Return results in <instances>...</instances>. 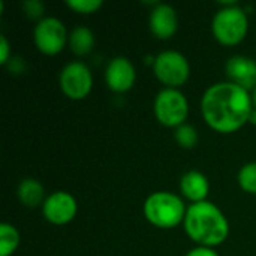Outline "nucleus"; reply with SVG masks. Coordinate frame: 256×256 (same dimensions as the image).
Returning a JSON list of instances; mask_svg holds the SVG:
<instances>
[{
    "instance_id": "aec40b11",
    "label": "nucleus",
    "mask_w": 256,
    "mask_h": 256,
    "mask_svg": "<svg viewBox=\"0 0 256 256\" xmlns=\"http://www.w3.org/2000/svg\"><path fill=\"white\" fill-rule=\"evenodd\" d=\"M22 9H24V14H26L28 18H33V20L40 21V20L44 18L45 4H44L40 0H26V2L22 3Z\"/></svg>"
},
{
    "instance_id": "9b49d317",
    "label": "nucleus",
    "mask_w": 256,
    "mask_h": 256,
    "mask_svg": "<svg viewBox=\"0 0 256 256\" xmlns=\"http://www.w3.org/2000/svg\"><path fill=\"white\" fill-rule=\"evenodd\" d=\"M225 72L228 81L249 92L256 87V62L248 56L236 54L230 57L225 64Z\"/></svg>"
},
{
    "instance_id": "20e7f679",
    "label": "nucleus",
    "mask_w": 256,
    "mask_h": 256,
    "mask_svg": "<svg viewBox=\"0 0 256 256\" xmlns=\"http://www.w3.org/2000/svg\"><path fill=\"white\" fill-rule=\"evenodd\" d=\"M249 30V18L246 10L237 3L230 2L224 3L213 20H212V32L218 42L226 46H232L240 44Z\"/></svg>"
},
{
    "instance_id": "5701e85b",
    "label": "nucleus",
    "mask_w": 256,
    "mask_h": 256,
    "mask_svg": "<svg viewBox=\"0 0 256 256\" xmlns=\"http://www.w3.org/2000/svg\"><path fill=\"white\" fill-rule=\"evenodd\" d=\"M6 66L9 68V70H12V72H15V74H20V72L24 70L26 63H24L22 58H20V57H10V60L6 63Z\"/></svg>"
},
{
    "instance_id": "2eb2a0df",
    "label": "nucleus",
    "mask_w": 256,
    "mask_h": 256,
    "mask_svg": "<svg viewBox=\"0 0 256 256\" xmlns=\"http://www.w3.org/2000/svg\"><path fill=\"white\" fill-rule=\"evenodd\" d=\"M94 33L90 27L87 26H76L70 30L69 33V48L74 54L76 56H86L94 48Z\"/></svg>"
},
{
    "instance_id": "412c9836",
    "label": "nucleus",
    "mask_w": 256,
    "mask_h": 256,
    "mask_svg": "<svg viewBox=\"0 0 256 256\" xmlns=\"http://www.w3.org/2000/svg\"><path fill=\"white\" fill-rule=\"evenodd\" d=\"M10 60V44L4 34H0V63L6 64Z\"/></svg>"
},
{
    "instance_id": "6e6552de",
    "label": "nucleus",
    "mask_w": 256,
    "mask_h": 256,
    "mask_svg": "<svg viewBox=\"0 0 256 256\" xmlns=\"http://www.w3.org/2000/svg\"><path fill=\"white\" fill-rule=\"evenodd\" d=\"M58 84L64 96L72 100H81L93 88V74L84 62H69L60 70Z\"/></svg>"
},
{
    "instance_id": "ddd939ff",
    "label": "nucleus",
    "mask_w": 256,
    "mask_h": 256,
    "mask_svg": "<svg viewBox=\"0 0 256 256\" xmlns=\"http://www.w3.org/2000/svg\"><path fill=\"white\" fill-rule=\"evenodd\" d=\"M180 192L192 204L207 201L210 192V182L201 171L190 170L184 172L180 178Z\"/></svg>"
},
{
    "instance_id": "423d86ee",
    "label": "nucleus",
    "mask_w": 256,
    "mask_h": 256,
    "mask_svg": "<svg viewBox=\"0 0 256 256\" xmlns=\"http://www.w3.org/2000/svg\"><path fill=\"white\" fill-rule=\"evenodd\" d=\"M153 72L165 87L178 88L190 76V63L183 52L177 50H165L156 56Z\"/></svg>"
},
{
    "instance_id": "1a4fd4ad",
    "label": "nucleus",
    "mask_w": 256,
    "mask_h": 256,
    "mask_svg": "<svg viewBox=\"0 0 256 256\" xmlns=\"http://www.w3.org/2000/svg\"><path fill=\"white\" fill-rule=\"evenodd\" d=\"M78 212L75 196L66 190H56L50 194L42 206L44 218L54 225H66L72 222Z\"/></svg>"
},
{
    "instance_id": "0eeeda50",
    "label": "nucleus",
    "mask_w": 256,
    "mask_h": 256,
    "mask_svg": "<svg viewBox=\"0 0 256 256\" xmlns=\"http://www.w3.org/2000/svg\"><path fill=\"white\" fill-rule=\"evenodd\" d=\"M69 39V33L63 21L57 16H44L33 28V40L36 48L46 56H56L63 51Z\"/></svg>"
},
{
    "instance_id": "b1692460",
    "label": "nucleus",
    "mask_w": 256,
    "mask_h": 256,
    "mask_svg": "<svg viewBox=\"0 0 256 256\" xmlns=\"http://www.w3.org/2000/svg\"><path fill=\"white\" fill-rule=\"evenodd\" d=\"M249 123H252V124H256V108L254 106V110H252V112H250V117H249Z\"/></svg>"
},
{
    "instance_id": "7ed1b4c3",
    "label": "nucleus",
    "mask_w": 256,
    "mask_h": 256,
    "mask_svg": "<svg viewBox=\"0 0 256 256\" xmlns=\"http://www.w3.org/2000/svg\"><path fill=\"white\" fill-rule=\"evenodd\" d=\"M144 218L156 228L171 230L183 224L188 207L180 195L168 190L150 194L142 206Z\"/></svg>"
},
{
    "instance_id": "f257e3e1",
    "label": "nucleus",
    "mask_w": 256,
    "mask_h": 256,
    "mask_svg": "<svg viewBox=\"0 0 256 256\" xmlns=\"http://www.w3.org/2000/svg\"><path fill=\"white\" fill-rule=\"evenodd\" d=\"M254 102L249 90L231 82L212 84L201 98V114L216 132L232 134L249 123Z\"/></svg>"
},
{
    "instance_id": "f3484780",
    "label": "nucleus",
    "mask_w": 256,
    "mask_h": 256,
    "mask_svg": "<svg viewBox=\"0 0 256 256\" xmlns=\"http://www.w3.org/2000/svg\"><path fill=\"white\" fill-rule=\"evenodd\" d=\"M174 138L177 141V144L183 148H194L198 144V130L195 129V126L192 124H182L178 128H176L174 130Z\"/></svg>"
},
{
    "instance_id": "6ab92c4d",
    "label": "nucleus",
    "mask_w": 256,
    "mask_h": 256,
    "mask_svg": "<svg viewBox=\"0 0 256 256\" xmlns=\"http://www.w3.org/2000/svg\"><path fill=\"white\" fill-rule=\"evenodd\" d=\"M66 4L78 14H93V12H98L104 6V2L102 0H68Z\"/></svg>"
},
{
    "instance_id": "393cba45",
    "label": "nucleus",
    "mask_w": 256,
    "mask_h": 256,
    "mask_svg": "<svg viewBox=\"0 0 256 256\" xmlns=\"http://www.w3.org/2000/svg\"><path fill=\"white\" fill-rule=\"evenodd\" d=\"M252 102H254V106L256 108V87L254 88V93H252Z\"/></svg>"
},
{
    "instance_id": "9d476101",
    "label": "nucleus",
    "mask_w": 256,
    "mask_h": 256,
    "mask_svg": "<svg viewBox=\"0 0 256 256\" xmlns=\"http://www.w3.org/2000/svg\"><path fill=\"white\" fill-rule=\"evenodd\" d=\"M136 80V69L134 63L124 56H116L110 60L105 69V82L116 93L130 90Z\"/></svg>"
},
{
    "instance_id": "39448f33",
    "label": "nucleus",
    "mask_w": 256,
    "mask_h": 256,
    "mask_svg": "<svg viewBox=\"0 0 256 256\" xmlns=\"http://www.w3.org/2000/svg\"><path fill=\"white\" fill-rule=\"evenodd\" d=\"M153 111L160 124L176 129L186 123L189 116V102L180 88L164 87L154 98Z\"/></svg>"
},
{
    "instance_id": "f03ea898",
    "label": "nucleus",
    "mask_w": 256,
    "mask_h": 256,
    "mask_svg": "<svg viewBox=\"0 0 256 256\" xmlns=\"http://www.w3.org/2000/svg\"><path fill=\"white\" fill-rule=\"evenodd\" d=\"M188 237L198 246L216 248L230 236V222L224 212L212 201H201L188 207L184 220Z\"/></svg>"
},
{
    "instance_id": "dca6fc26",
    "label": "nucleus",
    "mask_w": 256,
    "mask_h": 256,
    "mask_svg": "<svg viewBox=\"0 0 256 256\" xmlns=\"http://www.w3.org/2000/svg\"><path fill=\"white\" fill-rule=\"evenodd\" d=\"M20 246L18 230L8 222L0 224V256H10Z\"/></svg>"
},
{
    "instance_id": "4be33fe9",
    "label": "nucleus",
    "mask_w": 256,
    "mask_h": 256,
    "mask_svg": "<svg viewBox=\"0 0 256 256\" xmlns=\"http://www.w3.org/2000/svg\"><path fill=\"white\" fill-rule=\"evenodd\" d=\"M184 256H219L218 252L212 248H204V246H196L190 249Z\"/></svg>"
},
{
    "instance_id": "a211bd4d",
    "label": "nucleus",
    "mask_w": 256,
    "mask_h": 256,
    "mask_svg": "<svg viewBox=\"0 0 256 256\" xmlns=\"http://www.w3.org/2000/svg\"><path fill=\"white\" fill-rule=\"evenodd\" d=\"M237 180L244 192L256 195V162H249L243 165L238 171Z\"/></svg>"
},
{
    "instance_id": "f8f14e48",
    "label": "nucleus",
    "mask_w": 256,
    "mask_h": 256,
    "mask_svg": "<svg viewBox=\"0 0 256 256\" xmlns=\"http://www.w3.org/2000/svg\"><path fill=\"white\" fill-rule=\"evenodd\" d=\"M150 30L159 39H170L178 30V14L168 3H156L150 12Z\"/></svg>"
},
{
    "instance_id": "4468645a",
    "label": "nucleus",
    "mask_w": 256,
    "mask_h": 256,
    "mask_svg": "<svg viewBox=\"0 0 256 256\" xmlns=\"http://www.w3.org/2000/svg\"><path fill=\"white\" fill-rule=\"evenodd\" d=\"M16 195H18L20 202L28 208L44 206V202L46 200L44 184L39 180L32 178V177L22 178L20 182L18 189H16Z\"/></svg>"
}]
</instances>
